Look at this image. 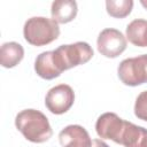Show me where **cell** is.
Wrapping results in <instances>:
<instances>
[{"label":"cell","instance_id":"cell-14","mask_svg":"<svg viewBox=\"0 0 147 147\" xmlns=\"http://www.w3.org/2000/svg\"><path fill=\"white\" fill-rule=\"evenodd\" d=\"M133 8L132 0H107L106 10L107 13L115 18H124L130 15Z\"/></svg>","mask_w":147,"mask_h":147},{"label":"cell","instance_id":"cell-11","mask_svg":"<svg viewBox=\"0 0 147 147\" xmlns=\"http://www.w3.org/2000/svg\"><path fill=\"white\" fill-rule=\"evenodd\" d=\"M34 70L37 75L44 79L51 80L61 75L60 70L56 67L53 51H47L40 53L34 61Z\"/></svg>","mask_w":147,"mask_h":147},{"label":"cell","instance_id":"cell-4","mask_svg":"<svg viewBox=\"0 0 147 147\" xmlns=\"http://www.w3.org/2000/svg\"><path fill=\"white\" fill-rule=\"evenodd\" d=\"M118 78L126 86L147 83V54L123 60L117 68Z\"/></svg>","mask_w":147,"mask_h":147},{"label":"cell","instance_id":"cell-12","mask_svg":"<svg viewBox=\"0 0 147 147\" xmlns=\"http://www.w3.org/2000/svg\"><path fill=\"white\" fill-rule=\"evenodd\" d=\"M24 57V48L15 41L2 44L0 48V64L3 68L16 67Z\"/></svg>","mask_w":147,"mask_h":147},{"label":"cell","instance_id":"cell-10","mask_svg":"<svg viewBox=\"0 0 147 147\" xmlns=\"http://www.w3.org/2000/svg\"><path fill=\"white\" fill-rule=\"evenodd\" d=\"M78 13L77 2L74 0H56L52 3L51 15L52 20L57 24H65L71 22Z\"/></svg>","mask_w":147,"mask_h":147},{"label":"cell","instance_id":"cell-17","mask_svg":"<svg viewBox=\"0 0 147 147\" xmlns=\"http://www.w3.org/2000/svg\"><path fill=\"white\" fill-rule=\"evenodd\" d=\"M140 3H141V5L147 9V0H140Z\"/></svg>","mask_w":147,"mask_h":147},{"label":"cell","instance_id":"cell-5","mask_svg":"<svg viewBox=\"0 0 147 147\" xmlns=\"http://www.w3.org/2000/svg\"><path fill=\"white\" fill-rule=\"evenodd\" d=\"M126 38L124 34L113 28H107L102 30L96 39V47L101 55L115 59L119 56L126 49Z\"/></svg>","mask_w":147,"mask_h":147},{"label":"cell","instance_id":"cell-7","mask_svg":"<svg viewBox=\"0 0 147 147\" xmlns=\"http://www.w3.org/2000/svg\"><path fill=\"white\" fill-rule=\"evenodd\" d=\"M125 121L115 113H105L96 119L95 131L101 139H110L119 144V138L124 129Z\"/></svg>","mask_w":147,"mask_h":147},{"label":"cell","instance_id":"cell-15","mask_svg":"<svg viewBox=\"0 0 147 147\" xmlns=\"http://www.w3.org/2000/svg\"><path fill=\"white\" fill-rule=\"evenodd\" d=\"M134 115L142 121L147 122V91H142L136 99Z\"/></svg>","mask_w":147,"mask_h":147},{"label":"cell","instance_id":"cell-8","mask_svg":"<svg viewBox=\"0 0 147 147\" xmlns=\"http://www.w3.org/2000/svg\"><path fill=\"white\" fill-rule=\"evenodd\" d=\"M62 147H92V139L85 127L72 124L65 126L59 133Z\"/></svg>","mask_w":147,"mask_h":147},{"label":"cell","instance_id":"cell-1","mask_svg":"<svg viewBox=\"0 0 147 147\" xmlns=\"http://www.w3.org/2000/svg\"><path fill=\"white\" fill-rule=\"evenodd\" d=\"M15 126L23 137L36 144L47 141L53 136L48 118L37 109H24L15 117Z\"/></svg>","mask_w":147,"mask_h":147},{"label":"cell","instance_id":"cell-16","mask_svg":"<svg viewBox=\"0 0 147 147\" xmlns=\"http://www.w3.org/2000/svg\"><path fill=\"white\" fill-rule=\"evenodd\" d=\"M92 147H109V146L101 139H94L92 140Z\"/></svg>","mask_w":147,"mask_h":147},{"label":"cell","instance_id":"cell-2","mask_svg":"<svg viewBox=\"0 0 147 147\" xmlns=\"http://www.w3.org/2000/svg\"><path fill=\"white\" fill-rule=\"evenodd\" d=\"M23 36L30 45L40 47L48 45L59 38L60 26L52 18L34 16L24 23Z\"/></svg>","mask_w":147,"mask_h":147},{"label":"cell","instance_id":"cell-3","mask_svg":"<svg viewBox=\"0 0 147 147\" xmlns=\"http://www.w3.org/2000/svg\"><path fill=\"white\" fill-rule=\"evenodd\" d=\"M54 60L61 74L64 70L87 63L94 55L93 48L85 41L61 45L53 51Z\"/></svg>","mask_w":147,"mask_h":147},{"label":"cell","instance_id":"cell-13","mask_svg":"<svg viewBox=\"0 0 147 147\" xmlns=\"http://www.w3.org/2000/svg\"><path fill=\"white\" fill-rule=\"evenodd\" d=\"M127 40L138 47H147V21L137 18L126 26Z\"/></svg>","mask_w":147,"mask_h":147},{"label":"cell","instance_id":"cell-9","mask_svg":"<svg viewBox=\"0 0 147 147\" xmlns=\"http://www.w3.org/2000/svg\"><path fill=\"white\" fill-rule=\"evenodd\" d=\"M119 145L124 147H147V129L125 121Z\"/></svg>","mask_w":147,"mask_h":147},{"label":"cell","instance_id":"cell-6","mask_svg":"<svg viewBox=\"0 0 147 147\" xmlns=\"http://www.w3.org/2000/svg\"><path fill=\"white\" fill-rule=\"evenodd\" d=\"M75 102V92L67 84H59L52 87L45 96L46 108L55 115L67 113Z\"/></svg>","mask_w":147,"mask_h":147}]
</instances>
